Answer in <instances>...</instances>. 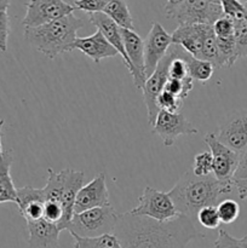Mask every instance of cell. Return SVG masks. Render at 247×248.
<instances>
[{"label":"cell","mask_w":247,"mask_h":248,"mask_svg":"<svg viewBox=\"0 0 247 248\" xmlns=\"http://www.w3.org/2000/svg\"><path fill=\"white\" fill-rule=\"evenodd\" d=\"M85 174L81 171L65 169L55 172L52 169L47 170L46 186L43 188L45 201H56L61 203L72 220L74 216V201L80 189L84 186Z\"/></svg>","instance_id":"5b68a950"},{"label":"cell","mask_w":247,"mask_h":248,"mask_svg":"<svg viewBox=\"0 0 247 248\" xmlns=\"http://www.w3.org/2000/svg\"><path fill=\"white\" fill-rule=\"evenodd\" d=\"M17 199H18L17 207L26 222H35L44 218L45 196L43 189H36L31 186L18 188Z\"/></svg>","instance_id":"ac0fdd59"},{"label":"cell","mask_w":247,"mask_h":248,"mask_svg":"<svg viewBox=\"0 0 247 248\" xmlns=\"http://www.w3.org/2000/svg\"><path fill=\"white\" fill-rule=\"evenodd\" d=\"M74 239V248H121L115 235L107 234L98 237H80L72 235Z\"/></svg>","instance_id":"cb8c5ba5"},{"label":"cell","mask_w":247,"mask_h":248,"mask_svg":"<svg viewBox=\"0 0 247 248\" xmlns=\"http://www.w3.org/2000/svg\"><path fill=\"white\" fill-rule=\"evenodd\" d=\"M4 119H0V156L2 155L4 150H2V143H1V132H2V127H4Z\"/></svg>","instance_id":"f35d334b"},{"label":"cell","mask_w":247,"mask_h":248,"mask_svg":"<svg viewBox=\"0 0 247 248\" xmlns=\"http://www.w3.org/2000/svg\"><path fill=\"white\" fill-rule=\"evenodd\" d=\"M218 140L239 155L247 150V110L232 111L219 126Z\"/></svg>","instance_id":"8fae6325"},{"label":"cell","mask_w":247,"mask_h":248,"mask_svg":"<svg viewBox=\"0 0 247 248\" xmlns=\"http://www.w3.org/2000/svg\"><path fill=\"white\" fill-rule=\"evenodd\" d=\"M74 6L75 10H81V11L90 14H96V12H102L106 7V0H73L69 1Z\"/></svg>","instance_id":"836d02e7"},{"label":"cell","mask_w":247,"mask_h":248,"mask_svg":"<svg viewBox=\"0 0 247 248\" xmlns=\"http://www.w3.org/2000/svg\"><path fill=\"white\" fill-rule=\"evenodd\" d=\"M85 21L74 14L35 28L24 29V39L35 50L50 60L64 52H72V46L77 38V31Z\"/></svg>","instance_id":"3957f363"},{"label":"cell","mask_w":247,"mask_h":248,"mask_svg":"<svg viewBox=\"0 0 247 248\" xmlns=\"http://www.w3.org/2000/svg\"><path fill=\"white\" fill-rule=\"evenodd\" d=\"M128 212L160 222L173 219L179 215L169 193H162L152 186H145L143 194L138 198V205Z\"/></svg>","instance_id":"52a82bcc"},{"label":"cell","mask_w":247,"mask_h":248,"mask_svg":"<svg viewBox=\"0 0 247 248\" xmlns=\"http://www.w3.org/2000/svg\"><path fill=\"white\" fill-rule=\"evenodd\" d=\"M27 11L22 19L26 28H35L57 21L74 14L75 9L69 1L63 0H31L26 4Z\"/></svg>","instance_id":"ba28073f"},{"label":"cell","mask_w":247,"mask_h":248,"mask_svg":"<svg viewBox=\"0 0 247 248\" xmlns=\"http://www.w3.org/2000/svg\"><path fill=\"white\" fill-rule=\"evenodd\" d=\"M174 56H176V50H174V45L172 44L165 57L157 64L155 72L147 79V82L142 90L145 106L148 109V123L152 124V125L154 124L155 119L160 111L156 104L157 97L164 91L165 84L169 80V65L174 58Z\"/></svg>","instance_id":"30bf717a"},{"label":"cell","mask_w":247,"mask_h":248,"mask_svg":"<svg viewBox=\"0 0 247 248\" xmlns=\"http://www.w3.org/2000/svg\"><path fill=\"white\" fill-rule=\"evenodd\" d=\"M109 191L106 184V174L99 173L85 184L77 193L74 201V215L92 210V208L103 207L111 205Z\"/></svg>","instance_id":"5bb4252c"},{"label":"cell","mask_w":247,"mask_h":248,"mask_svg":"<svg viewBox=\"0 0 247 248\" xmlns=\"http://www.w3.org/2000/svg\"><path fill=\"white\" fill-rule=\"evenodd\" d=\"M211 33H213V29L212 26H208V24L178 26L176 31L171 34L172 43L174 45H179L195 58H199L203 43Z\"/></svg>","instance_id":"2e32d148"},{"label":"cell","mask_w":247,"mask_h":248,"mask_svg":"<svg viewBox=\"0 0 247 248\" xmlns=\"http://www.w3.org/2000/svg\"><path fill=\"white\" fill-rule=\"evenodd\" d=\"M217 212L219 216L220 223L223 224H232L239 218L240 206L232 199H225L220 201L217 206Z\"/></svg>","instance_id":"484cf974"},{"label":"cell","mask_w":247,"mask_h":248,"mask_svg":"<svg viewBox=\"0 0 247 248\" xmlns=\"http://www.w3.org/2000/svg\"><path fill=\"white\" fill-rule=\"evenodd\" d=\"M14 161L11 152H4L0 156V203H18L17 188L11 177V165Z\"/></svg>","instance_id":"44dd1931"},{"label":"cell","mask_w":247,"mask_h":248,"mask_svg":"<svg viewBox=\"0 0 247 248\" xmlns=\"http://www.w3.org/2000/svg\"><path fill=\"white\" fill-rule=\"evenodd\" d=\"M196 218H198V222L200 223L201 227L206 228V229H218L220 225L217 207H215V206H208V207L200 210L196 215Z\"/></svg>","instance_id":"f1b7e54d"},{"label":"cell","mask_w":247,"mask_h":248,"mask_svg":"<svg viewBox=\"0 0 247 248\" xmlns=\"http://www.w3.org/2000/svg\"><path fill=\"white\" fill-rule=\"evenodd\" d=\"M104 15L109 17L114 23L121 29H127V31H135V24L133 18L131 16L130 9L126 1L121 0H110L107 2L106 7L103 9Z\"/></svg>","instance_id":"603a6c76"},{"label":"cell","mask_w":247,"mask_h":248,"mask_svg":"<svg viewBox=\"0 0 247 248\" xmlns=\"http://www.w3.org/2000/svg\"><path fill=\"white\" fill-rule=\"evenodd\" d=\"M234 186L236 188L237 194H239V198L241 199V200L247 201V178L235 179Z\"/></svg>","instance_id":"8d00e7d4"},{"label":"cell","mask_w":247,"mask_h":248,"mask_svg":"<svg viewBox=\"0 0 247 248\" xmlns=\"http://www.w3.org/2000/svg\"><path fill=\"white\" fill-rule=\"evenodd\" d=\"M242 178H247V150L240 155L239 165H237V170L234 174V181Z\"/></svg>","instance_id":"d590c367"},{"label":"cell","mask_w":247,"mask_h":248,"mask_svg":"<svg viewBox=\"0 0 247 248\" xmlns=\"http://www.w3.org/2000/svg\"><path fill=\"white\" fill-rule=\"evenodd\" d=\"M113 235L121 248H185L193 240L203 237L186 216L160 222L130 212L120 213Z\"/></svg>","instance_id":"6da1fadb"},{"label":"cell","mask_w":247,"mask_h":248,"mask_svg":"<svg viewBox=\"0 0 247 248\" xmlns=\"http://www.w3.org/2000/svg\"><path fill=\"white\" fill-rule=\"evenodd\" d=\"M10 35V17L7 11H0V51L7 50V41Z\"/></svg>","instance_id":"e575fe53"},{"label":"cell","mask_w":247,"mask_h":248,"mask_svg":"<svg viewBox=\"0 0 247 248\" xmlns=\"http://www.w3.org/2000/svg\"><path fill=\"white\" fill-rule=\"evenodd\" d=\"M89 19L93 26L97 27L99 31L103 34L104 38L107 39L109 44L113 46L116 50V52L121 56L124 63H125L126 68L128 69L130 74L132 75L133 68L131 64L130 60H128L127 55H126L125 46H124L123 41V35H121V28L116 26L110 18H109L107 15H104L103 12H96V14H90Z\"/></svg>","instance_id":"e0dca14e"},{"label":"cell","mask_w":247,"mask_h":248,"mask_svg":"<svg viewBox=\"0 0 247 248\" xmlns=\"http://www.w3.org/2000/svg\"><path fill=\"white\" fill-rule=\"evenodd\" d=\"M234 188L232 181H218L215 176L198 177L191 171L185 172L169 191L179 215L191 218L196 217L199 211L208 206L217 207L225 195Z\"/></svg>","instance_id":"7a4b0ae2"},{"label":"cell","mask_w":247,"mask_h":248,"mask_svg":"<svg viewBox=\"0 0 247 248\" xmlns=\"http://www.w3.org/2000/svg\"><path fill=\"white\" fill-rule=\"evenodd\" d=\"M215 248H247V235L241 239H236L228 232L220 229L215 241Z\"/></svg>","instance_id":"1f68e13d"},{"label":"cell","mask_w":247,"mask_h":248,"mask_svg":"<svg viewBox=\"0 0 247 248\" xmlns=\"http://www.w3.org/2000/svg\"><path fill=\"white\" fill-rule=\"evenodd\" d=\"M194 81L191 78H186L184 80H174V79H169L165 84L164 91L170 92L173 96L178 97L182 101L188 97V94L190 93V91L193 90Z\"/></svg>","instance_id":"4316f807"},{"label":"cell","mask_w":247,"mask_h":248,"mask_svg":"<svg viewBox=\"0 0 247 248\" xmlns=\"http://www.w3.org/2000/svg\"><path fill=\"white\" fill-rule=\"evenodd\" d=\"M205 143L210 149L213 160V176L218 181H232L239 165L240 155L220 143L216 133H207Z\"/></svg>","instance_id":"7c38bea8"},{"label":"cell","mask_w":247,"mask_h":248,"mask_svg":"<svg viewBox=\"0 0 247 248\" xmlns=\"http://www.w3.org/2000/svg\"><path fill=\"white\" fill-rule=\"evenodd\" d=\"M156 104L159 110H165L169 111V113H181L179 110L183 107V101L171 94L170 92L162 91L160 96L157 97Z\"/></svg>","instance_id":"f546056e"},{"label":"cell","mask_w":247,"mask_h":248,"mask_svg":"<svg viewBox=\"0 0 247 248\" xmlns=\"http://www.w3.org/2000/svg\"><path fill=\"white\" fill-rule=\"evenodd\" d=\"M28 244L31 248H58L61 229L44 218L35 222H27Z\"/></svg>","instance_id":"ffe728a7"},{"label":"cell","mask_w":247,"mask_h":248,"mask_svg":"<svg viewBox=\"0 0 247 248\" xmlns=\"http://www.w3.org/2000/svg\"><path fill=\"white\" fill-rule=\"evenodd\" d=\"M10 5H11V1H7V0H0V11H7Z\"/></svg>","instance_id":"74e56055"},{"label":"cell","mask_w":247,"mask_h":248,"mask_svg":"<svg viewBox=\"0 0 247 248\" xmlns=\"http://www.w3.org/2000/svg\"><path fill=\"white\" fill-rule=\"evenodd\" d=\"M217 38V36H216ZM218 50H219L220 58H222L223 67H232L239 60L236 43L234 36L230 38H217Z\"/></svg>","instance_id":"d4e9b609"},{"label":"cell","mask_w":247,"mask_h":248,"mask_svg":"<svg viewBox=\"0 0 247 248\" xmlns=\"http://www.w3.org/2000/svg\"><path fill=\"white\" fill-rule=\"evenodd\" d=\"M179 58H182L185 62L189 78H191L193 81L196 80V81L205 84L212 78L213 73H215V67L210 62L198 60V58L191 56L190 53H188L182 47L181 51H179Z\"/></svg>","instance_id":"7402d4cb"},{"label":"cell","mask_w":247,"mask_h":248,"mask_svg":"<svg viewBox=\"0 0 247 248\" xmlns=\"http://www.w3.org/2000/svg\"><path fill=\"white\" fill-rule=\"evenodd\" d=\"M121 35H123L126 55L133 68V84L138 90H143L145 82H147L144 64V43L135 31L121 29Z\"/></svg>","instance_id":"9a60e30c"},{"label":"cell","mask_w":247,"mask_h":248,"mask_svg":"<svg viewBox=\"0 0 247 248\" xmlns=\"http://www.w3.org/2000/svg\"><path fill=\"white\" fill-rule=\"evenodd\" d=\"M213 171V160L212 155L210 152H202L199 153L194 157V165H193V172L195 176L198 177H206L211 176Z\"/></svg>","instance_id":"83f0119b"},{"label":"cell","mask_w":247,"mask_h":248,"mask_svg":"<svg viewBox=\"0 0 247 248\" xmlns=\"http://www.w3.org/2000/svg\"><path fill=\"white\" fill-rule=\"evenodd\" d=\"M152 132L161 138L165 147H172L178 137L196 135L199 131L182 113L160 110L153 124Z\"/></svg>","instance_id":"9c48e42d"},{"label":"cell","mask_w":247,"mask_h":248,"mask_svg":"<svg viewBox=\"0 0 247 248\" xmlns=\"http://www.w3.org/2000/svg\"><path fill=\"white\" fill-rule=\"evenodd\" d=\"M224 16L229 17L232 21L242 18L247 14L246 1H237V0H223L220 1Z\"/></svg>","instance_id":"4dcf8cb0"},{"label":"cell","mask_w":247,"mask_h":248,"mask_svg":"<svg viewBox=\"0 0 247 248\" xmlns=\"http://www.w3.org/2000/svg\"><path fill=\"white\" fill-rule=\"evenodd\" d=\"M143 43H144L145 77L148 79L155 72L160 61L165 57L173 43H172L171 34L167 33L166 29L159 22H154L152 24V29Z\"/></svg>","instance_id":"4fadbf2b"},{"label":"cell","mask_w":247,"mask_h":248,"mask_svg":"<svg viewBox=\"0 0 247 248\" xmlns=\"http://www.w3.org/2000/svg\"><path fill=\"white\" fill-rule=\"evenodd\" d=\"M120 213L111 205L92 208L73 216L67 230L70 235L80 237H98L102 235L113 234Z\"/></svg>","instance_id":"8992f818"},{"label":"cell","mask_w":247,"mask_h":248,"mask_svg":"<svg viewBox=\"0 0 247 248\" xmlns=\"http://www.w3.org/2000/svg\"><path fill=\"white\" fill-rule=\"evenodd\" d=\"M213 33L217 38H230L234 36V21L227 16L220 17L213 23Z\"/></svg>","instance_id":"d6a6232c"},{"label":"cell","mask_w":247,"mask_h":248,"mask_svg":"<svg viewBox=\"0 0 247 248\" xmlns=\"http://www.w3.org/2000/svg\"><path fill=\"white\" fill-rule=\"evenodd\" d=\"M72 50L81 51L82 53L89 56L94 63H99L104 58L115 57L116 55H119L98 29L93 34L85 38L77 36V40L73 44Z\"/></svg>","instance_id":"d6986e66"},{"label":"cell","mask_w":247,"mask_h":248,"mask_svg":"<svg viewBox=\"0 0 247 248\" xmlns=\"http://www.w3.org/2000/svg\"><path fill=\"white\" fill-rule=\"evenodd\" d=\"M167 18L178 26L208 24L213 26L217 19L224 16L220 1L205 0H169L165 4Z\"/></svg>","instance_id":"277c9868"}]
</instances>
